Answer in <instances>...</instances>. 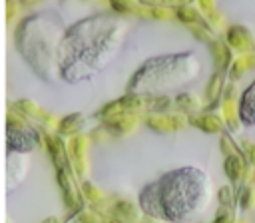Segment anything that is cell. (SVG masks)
Here are the masks:
<instances>
[{"label":"cell","mask_w":255,"mask_h":223,"mask_svg":"<svg viewBox=\"0 0 255 223\" xmlns=\"http://www.w3.org/2000/svg\"><path fill=\"white\" fill-rule=\"evenodd\" d=\"M207 179L197 169H179L163 175L141 191V207L155 217L181 219L205 199Z\"/></svg>","instance_id":"6da1fadb"},{"label":"cell","mask_w":255,"mask_h":223,"mask_svg":"<svg viewBox=\"0 0 255 223\" xmlns=\"http://www.w3.org/2000/svg\"><path fill=\"white\" fill-rule=\"evenodd\" d=\"M116 40V32L112 30H84V26H76L74 30H70L60 44V68L62 72L70 78L74 68L78 66L80 58H82V68H90L92 72H98L106 60L112 54L110 44H114ZM80 74V68H78ZM76 74V80H78Z\"/></svg>","instance_id":"7a4b0ae2"},{"label":"cell","mask_w":255,"mask_h":223,"mask_svg":"<svg viewBox=\"0 0 255 223\" xmlns=\"http://www.w3.org/2000/svg\"><path fill=\"white\" fill-rule=\"evenodd\" d=\"M241 121L247 125H255V84L249 88V92L245 90L243 100H241Z\"/></svg>","instance_id":"3957f363"},{"label":"cell","mask_w":255,"mask_h":223,"mask_svg":"<svg viewBox=\"0 0 255 223\" xmlns=\"http://www.w3.org/2000/svg\"><path fill=\"white\" fill-rule=\"evenodd\" d=\"M229 42L235 46V48H249L251 46V40H249V36H247V32L243 30V28H233V30H229Z\"/></svg>","instance_id":"277c9868"},{"label":"cell","mask_w":255,"mask_h":223,"mask_svg":"<svg viewBox=\"0 0 255 223\" xmlns=\"http://www.w3.org/2000/svg\"><path fill=\"white\" fill-rule=\"evenodd\" d=\"M241 169H243V165H241L239 157L229 155L227 161H225V171H227V175H229L231 179H237V177L241 175Z\"/></svg>","instance_id":"5b68a950"},{"label":"cell","mask_w":255,"mask_h":223,"mask_svg":"<svg viewBox=\"0 0 255 223\" xmlns=\"http://www.w3.org/2000/svg\"><path fill=\"white\" fill-rule=\"evenodd\" d=\"M251 201H253V193H251V189H243V195H241V205H243V207H247Z\"/></svg>","instance_id":"8992f818"},{"label":"cell","mask_w":255,"mask_h":223,"mask_svg":"<svg viewBox=\"0 0 255 223\" xmlns=\"http://www.w3.org/2000/svg\"><path fill=\"white\" fill-rule=\"evenodd\" d=\"M251 159H253V161H255V147H253V149H251Z\"/></svg>","instance_id":"52a82bcc"}]
</instances>
